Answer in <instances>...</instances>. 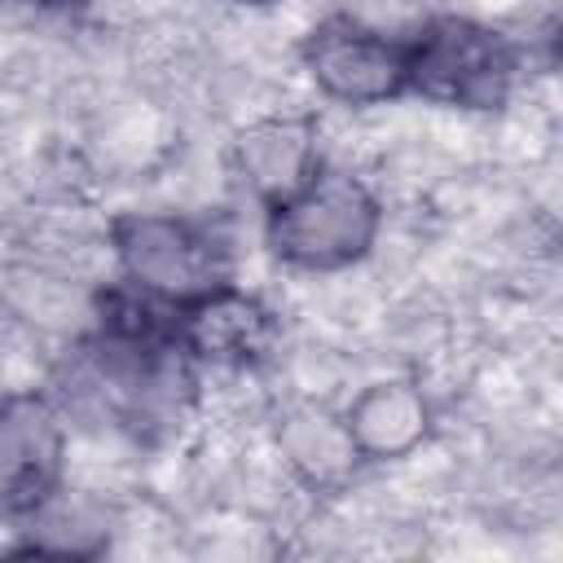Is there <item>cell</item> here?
<instances>
[{
	"label": "cell",
	"instance_id": "3",
	"mask_svg": "<svg viewBox=\"0 0 563 563\" xmlns=\"http://www.w3.org/2000/svg\"><path fill=\"white\" fill-rule=\"evenodd\" d=\"M106 268L123 290L180 312L238 282V238L216 211L128 207L106 216Z\"/></svg>",
	"mask_w": 563,
	"mask_h": 563
},
{
	"label": "cell",
	"instance_id": "5",
	"mask_svg": "<svg viewBox=\"0 0 563 563\" xmlns=\"http://www.w3.org/2000/svg\"><path fill=\"white\" fill-rule=\"evenodd\" d=\"M75 427L48 383L0 378V523H26L66 479Z\"/></svg>",
	"mask_w": 563,
	"mask_h": 563
},
{
	"label": "cell",
	"instance_id": "7",
	"mask_svg": "<svg viewBox=\"0 0 563 563\" xmlns=\"http://www.w3.org/2000/svg\"><path fill=\"white\" fill-rule=\"evenodd\" d=\"M325 158L330 141L308 106H260L224 141V176L260 211L312 180Z\"/></svg>",
	"mask_w": 563,
	"mask_h": 563
},
{
	"label": "cell",
	"instance_id": "8",
	"mask_svg": "<svg viewBox=\"0 0 563 563\" xmlns=\"http://www.w3.org/2000/svg\"><path fill=\"white\" fill-rule=\"evenodd\" d=\"M339 413L361 466H409L435 444L440 431V400L427 387L422 369L365 378L339 400Z\"/></svg>",
	"mask_w": 563,
	"mask_h": 563
},
{
	"label": "cell",
	"instance_id": "9",
	"mask_svg": "<svg viewBox=\"0 0 563 563\" xmlns=\"http://www.w3.org/2000/svg\"><path fill=\"white\" fill-rule=\"evenodd\" d=\"M264 449L277 471L308 497H339L365 471L339 405L312 391L290 396L264 418Z\"/></svg>",
	"mask_w": 563,
	"mask_h": 563
},
{
	"label": "cell",
	"instance_id": "2",
	"mask_svg": "<svg viewBox=\"0 0 563 563\" xmlns=\"http://www.w3.org/2000/svg\"><path fill=\"white\" fill-rule=\"evenodd\" d=\"M409 40V101L457 119H501L532 79V40L471 9H422Z\"/></svg>",
	"mask_w": 563,
	"mask_h": 563
},
{
	"label": "cell",
	"instance_id": "6",
	"mask_svg": "<svg viewBox=\"0 0 563 563\" xmlns=\"http://www.w3.org/2000/svg\"><path fill=\"white\" fill-rule=\"evenodd\" d=\"M176 334L202 378H260L286 347L282 308L251 290L242 277L216 286L176 312Z\"/></svg>",
	"mask_w": 563,
	"mask_h": 563
},
{
	"label": "cell",
	"instance_id": "1",
	"mask_svg": "<svg viewBox=\"0 0 563 563\" xmlns=\"http://www.w3.org/2000/svg\"><path fill=\"white\" fill-rule=\"evenodd\" d=\"M391 207L383 180L330 150L312 180L260 211V242L277 268L303 282L361 273L387 238Z\"/></svg>",
	"mask_w": 563,
	"mask_h": 563
},
{
	"label": "cell",
	"instance_id": "4",
	"mask_svg": "<svg viewBox=\"0 0 563 563\" xmlns=\"http://www.w3.org/2000/svg\"><path fill=\"white\" fill-rule=\"evenodd\" d=\"M290 75L325 110L374 114L409 101V40L365 9H325L290 40Z\"/></svg>",
	"mask_w": 563,
	"mask_h": 563
}]
</instances>
